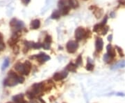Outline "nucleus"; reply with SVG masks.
<instances>
[{"label":"nucleus","instance_id":"nucleus-39","mask_svg":"<svg viewBox=\"0 0 125 103\" xmlns=\"http://www.w3.org/2000/svg\"><path fill=\"white\" fill-rule=\"evenodd\" d=\"M30 103H38V102H36V101H34V100H32V101L30 102Z\"/></svg>","mask_w":125,"mask_h":103},{"label":"nucleus","instance_id":"nucleus-12","mask_svg":"<svg viewBox=\"0 0 125 103\" xmlns=\"http://www.w3.org/2000/svg\"><path fill=\"white\" fill-rule=\"evenodd\" d=\"M40 26V21L38 19H35L33 20L31 23V29H38Z\"/></svg>","mask_w":125,"mask_h":103},{"label":"nucleus","instance_id":"nucleus-29","mask_svg":"<svg viewBox=\"0 0 125 103\" xmlns=\"http://www.w3.org/2000/svg\"><path fill=\"white\" fill-rule=\"evenodd\" d=\"M42 47V44H40V43H34L33 44V48H35V49H39Z\"/></svg>","mask_w":125,"mask_h":103},{"label":"nucleus","instance_id":"nucleus-4","mask_svg":"<svg viewBox=\"0 0 125 103\" xmlns=\"http://www.w3.org/2000/svg\"><path fill=\"white\" fill-rule=\"evenodd\" d=\"M75 38L78 41L86 38V30L83 27L77 28L75 30Z\"/></svg>","mask_w":125,"mask_h":103},{"label":"nucleus","instance_id":"nucleus-22","mask_svg":"<svg viewBox=\"0 0 125 103\" xmlns=\"http://www.w3.org/2000/svg\"><path fill=\"white\" fill-rule=\"evenodd\" d=\"M86 69L88 70V71H93L94 69V65L91 63V62H90L89 61H88V63L87 64V66H86Z\"/></svg>","mask_w":125,"mask_h":103},{"label":"nucleus","instance_id":"nucleus-40","mask_svg":"<svg viewBox=\"0 0 125 103\" xmlns=\"http://www.w3.org/2000/svg\"><path fill=\"white\" fill-rule=\"evenodd\" d=\"M11 103V102H8V103Z\"/></svg>","mask_w":125,"mask_h":103},{"label":"nucleus","instance_id":"nucleus-28","mask_svg":"<svg viewBox=\"0 0 125 103\" xmlns=\"http://www.w3.org/2000/svg\"><path fill=\"white\" fill-rule=\"evenodd\" d=\"M107 20H108V17H107V16H105V17L104 18L103 21H102V23L100 24H101V26H102V27L105 26V25H106V24Z\"/></svg>","mask_w":125,"mask_h":103},{"label":"nucleus","instance_id":"nucleus-26","mask_svg":"<svg viewBox=\"0 0 125 103\" xmlns=\"http://www.w3.org/2000/svg\"><path fill=\"white\" fill-rule=\"evenodd\" d=\"M115 48H116V49H117V52L119 53V54H120V55L121 56V57H124V55H125V54H124V52H123V51H122V49L120 48V47H119V46H115Z\"/></svg>","mask_w":125,"mask_h":103},{"label":"nucleus","instance_id":"nucleus-21","mask_svg":"<svg viewBox=\"0 0 125 103\" xmlns=\"http://www.w3.org/2000/svg\"><path fill=\"white\" fill-rule=\"evenodd\" d=\"M103 59H104V60L106 62H107V63H109V62H110L112 61V59H113V58H111V57L110 56L108 53H106V54H105V55H104V58H103Z\"/></svg>","mask_w":125,"mask_h":103},{"label":"nucleus","instance_id":"nucleus-20","mask_svg":"<svg viewBox=\"0 0 125 103\" xmlns=\"http://www.w3.org/2000/svg\"><path fill=\"white\" fill-rule=\"evenodd\" d=\"M68 1L69 0H59V8H61L62 7H64L65 6L67 5Z\"/></svg>","mask_w":125,"mask_h":103},{"label":"nucleus","instance_id":"nucleus-16","mask_svg":"<svg viewBox=\"0 0 125 103\" xmlns=\"http://www.w3.org/2000/svg\"><path fill=\"white\" fill-rule=\"evenodd\" d=\"M94 11V16L97 17V18H99L101 17L102 15H103V10L102 8H96L93 11Z\"/></svg>","mask_w":125,"mask_h":103},{"label":"nucleus","instance_id":"nucleus-31","mask_svg":"<svg viewBox=\"0 0 125 103\" xmlns=\"http://www.w3.org/2000/svg\"><path fill=\"white\" fill-rule=\"evenodd\" d=\"M108 31H109V27H108V26H104V30H103V31H102V35H106Z\"/></svg>","mask_w":125,"mask_h":103},{"label":"nucleus","instance_id":"nucleus-19","mask_svg":"<svg viewBox=\"0 0 125 103\" xmlns=\"http://www.w3.org/2000/svg\"><path fill=\"white\" fill-rule=\"evenodd\" d=\"M9 64H10L9 59L8 58H6L4 59V63H3V64L1 66V71H4L8 66Z\"/></svg>","mask_w":125,"mask_h":103},{"label":"nucleus","instance_id":"nucleus-3","mask_svg":"<svg viewBox=\"0 0 125 103\" xmlns=\"http://www.w3.org/2000/svg\"><path fill=\"white\" fill-rule=\"evenodd\" d=\"M43 88H44V82L35 83L32 85L31 91L36 96L37 95L40 94L42 91H43Z\"/></svg>","mask_w":125,"mask_h":103},{"label":"nucleus","instance_id":"nucleus-38","mask_svg":"<svg viewBox=\"0 0 125 103\" xmlns=\"http://www.w3.org/2000/svg\"><path fill=\"white\" fill-rule=\"evenodd\" d=\"M119 1L120 2V4H125V1H124V0H120Z\"/></svg>","mask_w":125,"mask_h":103},{"label":"nucleus","instance_id":"nucleus-35","mask_svg":"<svg viewBox=\"0 0 125 103\" xmlns=\"http://www.w3.org/2000/svg\"><path fill=\"white\" fill-rule=\"evenodd\" d=\"M3 42V35L0 33V43Z\"/></svg>","mask_w":125,"mask_h":103},{"label":"nucleus","instance_id":"nucleus-15","mask_svg":"<svg viewBox=\"0 0 125 103\" xmlns=\"http://www.w3.org/2000/svg\"><path fill=\"white\" fill-rule=\"evenodd\" d=\"M70 8H71V7H70L69 5H66V6H65L64 7L61 8V11H60L61 14L62 15H67V14H68V13L70 12Z\"/></svg>","mask_w":125,"mask_h":103},{"label":"nucleus","instance_id":"nucleus-27","mask_svg":"<svg viewBox=\"0 0 125 103\" xmlns=\"http://www.w3.org/2000/svg\"><path fill=\"white\" fill-rule=\"evenodd\" d=\"M45 42H47V43L51 44V42H52V38H51V37L50 35H47V36L45 37Z\"/></svg>","mask_w":125,"mask_h":103},{"label":"nucleus","instance_id":"nucleus-37","mask_svg":"<svg viewBox=\"0 0 125 103\" xmlns=\"http://www.w3.org/2000/svg\"><path fill=\"white\" fill-rule=\"evenodd\" d=\"M110 16L112 18H113V17H115V13H114V12H112V13H110Z\"/></svg>","mask_w":125,"mask_h":103},{"label":"nucleus","instance_id":"nucleus-41","mask_svg":"<svg viewBox=\"0 0 125 103\" xmlns=\"http://www.w3.org/2000/svg\"><path fill=\"white\" fill-rule=\"evenodd\" d=\"M85 1H87V0H85Z\"/></svg>","mask_w":125,"mask_h":103},{"label":"nucleus","instance_id":"nucleus-2","mask_svg":"<svg viewBox=\"0 0 125 103\" xmlns=\"http://www.w3.org/2000/svg\"><path fill=\"white\" fill-rule=\"evenodd\" d=\"M78 47V44L77 42L74 40L69 41L66 44V49L68 53H74L76 52Z\"/></svg>","mask_w":125,"mask_h":103},{"label":"nucleus","instance_id":"nucleus-6","mask_svg":"<svg viewBox=\"0 0 125 103\" xmlns=\"http://www.w3.org/2000/svg\"><path fill=\"white\" fill-rule=\"evenodd\" d=\"M68 75V71L65 69V71H62L61 72H57L53 75V79L55 81H60L62 80L64 78H65Z\"/></svg>","mask_w":125,"mask_h":103},{"label":"nucleus","instance_id":"nucleus-25","mask_svg":"<svg viewBox=\"0 0 125 103\" xmlns=\"http://www.w3.org/2000/svg\"><path fill=\"white\" fill-rule=\"evenodd\" d=\"M50 46H51V44L45 42H44V43L42 44V47H43L44 49H45V50L49 49V48H50Z\"/></svg>","mask_w":125,"mask_h":103},{"label":"nucleus","instance_id":"nucleus-32","mask_svg":"<svg viewBox=\"0 0 125 103\" xmlns=\"http://www.w3.org/2000/svg\"><path fill=\"white\" fill-rule=\"evenodd\" d=\"M24 80H25V79H24V77H22V76H20L19 77V83L20 84H22L24 82Z\"/></svg>","mask_w":125,"mask_h":103},{"label":"nucleus","instance_id":"nucleus-5","mask_svg":"<svg viewBox=\"0 0 125 103\" xmlns=\"http://www.w3.org/2000/svg\"><path fill=\"white\" fill-rule=\"evenodd\" d=\"M30 58L31 59H36L39 62L43 63L47 60L50 59V57L44 53H40L38 55H35L34 56H31V57H30Z\"/></svg>","mask_w":125,"mask_h":103},{"label":"nucleus","instance_id":"nucleus-10","mask_svg":"<svg viewBox=\"0 0 125 103\" xmlns=\"http://www.w3.org/2000/svg\"><path fill=\"white\" fill-rule=\"evenodd\" d=\"M125 67V60L120 61L116 64H115L112 67L111 69L112 70H117V69H122Z\"/></svg>","mask_w":125,"mask_h":103},{"label":"nucleus","instance_id":"nucleus-30","mask_svg":"<svg viewBox=\"0 0 125 103\" xmlns=\"http://www.w3.org/2000/svg\"><path fill=\"white\" fill-rule=\"evenodd\" d=\"M13 52H14V53H16V54H18L19 53V52H20V48H19V46H17V45H15L14 46H13Z\"/></svg>","mask_w":125,"mask_h":103},{"label":"nucleus","instance_id":"nucleus-23","mask_svg":"<svg viewBox=\"0 0 125 103\" xmlns=\"http://www.w3.org/2000/svg\"><path fill=\"white\" fill-rule=\"evenodd\" d=\"M76 64H77V66H81V65L82 64V57H81V55H79L78 56V58H77Z\"/></svg>","mask_w":125,"mask_h":103},{"label":"nucleus","instance_id":"nucleus-18","mask_svg":"<svg viewBox=\"0 0 125 103\" xmlns=\"http://www.w3.org/2000/svg\"><path fill=\"white\" fill-rule=\"evenodd\" d=\"M61 12L59 11H54L53 12V13L51 15V19H59L60 17H61Z\"/></svg>","mask_w":125,"mask_h":103},{"label":"nucleus","instance_id":"nucleus-34","mask_svg":"<svg viewBox=\"0 0 125 103\" xmlns=\"http://www.w3.org/2000/svg\"><path fill=\"white\" fill-rule=\"evenodd\" d=\"M112 39H113V35L110 34V35H109V37H108V40H109V42H111V41H112Z\"/></svg>","mask_w":125,"mask_h":103},{"label":"nucleus","instance_id":"nucleus-8","mask_svg":"<svg viewBox=\"0 0 125 103\" xmlns=\"http://www.w3.org/2000/svg\"><path fill=\"white\" fill-rule=\"evenodd\" d=\"M12 99L15 103H27V101L24 100V96L22 93H20L13 96Z\"/></svg>","mask_w":125,"mask_h":103},{"label":"nucleus","instance_id":"nucleus-36","mask_svg":"<svg viewBox=\"0 0 125 103\" xmlns=\"http://www.w3.org/2000/svg\"><path fill=\"white\" fill-rule=\"evenodd\" d=\"M116 96H125V93H117L116 94Z\"/></svg>","mask_w":125,"mask_h":103},{"label":"nucleus","instance_id":"nucleus-33","mask_svg":"<svg viewBox=\"0 0 125 103\" xmlns=\"http://www.w3.org/2000/svg\"><path fill=\"white\" fill-rule=\"evenodd\" d=\"M22 3L24 4V5H27L29 4V2L31 1V0H22Z\"/></svg>","mask_w":125,"mask_h":103},{"label":"nucleus","instance_id":"nucleus-13","mask_svg":"<svg viewBox=\"0 0 125 103\" xmlns=\"http://www.w3.org/2000/svg\"><path fill=\"white\" fill-rule=\"evenodd\" d=\"M77 64H74L73 63H70L69 64L67 65L66 66V70L67 71H71V72H75L76 70H77Z\"/></svg>","mask_w":125,"mask_h":103},{"label":"nucleus","instance_id":"nucleus-14","mask_svg":"<svg viewBox=\"0 0 125 103\" xmlns=\"http://www.w3.org/2000/svg\"><path fill=\"white\" fill-rule=\"evenodd\" d=\"M14 68L17 72L22 74H23V63H21V62L16 63L14 66Z\"/></svg>","mask_w":125,"mask_h":103},{"label":"nucleus","instance_id":"nucleus-24","mask_svg":"<svg viewBox=\"0 0 125 103\" xmlns=\"http://www.w3.org/2000/svg\"><path fill=\"white\" fill-rule=\"evenodd\" d=\"M104 27H102L100 24H96V25L94 26L93 31H94V32H99V30L102 29L104 28Z\"/></svg>","mask_w":125,"mask_h":103},{"label":"nucleus","instance_id":"nucleus-17","mask_svg":"<svg viewBox=\"0 0 125 103\" xmlns=\"http://www.w3.org/2000/svg\"><path fill=\"white\" fill-rule=\"evenodd\" d=\"M68 4L71 8H77L78 6V2L77 0H69Z\"/></svg>","mask_w":125,"mask_h":103},{"label":"nucleus","instance_id":"nucleus-11","mask_svg":"<svg viewBox=\"0 0 125 103\" xmlns=\"http://www.w3.org/2000/svg\"><path fill=\"white\" fill-rule=\"evenodd\" d=\"M106 50H107V53L109 55L111 58H114L115 57V55H116L115 50L113 48V46H112L111 44L107 45V46H106Z\"/></svg>","mask_w":125,"mask_h":103},{"label":"nucleus","instance_id":"nucleus-7","mask_svg":"<svg viewBox=\"0 0 125 103\" xmlns=\"http://www.w3.org/2000/svg\"><path fill=\"white\" fill-rule=\"evenodd\" d=\"M31 67H32V65H31V62L28 60L25 61L23 63V74H22L25 75H28L31 72Z\"/></svg>","mask_w":125,"mask_h":103},{"label":"nucleus","instance_id":"nucleus-1","mask_svg":"<svg viewBox=\"0 0 125 103\" xmlns=\"http://www.w3.org/2000/svg\"><path fill=\"white\" fill-rule=\"evenodd\" d=\"M19 75L13 71H10L8 74V77L4 80V85L6 87H14L19 84Z\"/></svg>","mask_w":125,"mask_h":103},{"label":"nucleus","instance_id":"nucleus-9","mask_svg":"<svg viewBox=\"0 0 125 103\" xmlns=\"http://www.w3.org/2000/svg\"><path fill=\"white\" fill-rule=\"evenodd\" d=\"M103 47H104V42H103L102 39L100 38V37L97 38L96 42H95V48H96V50L97 51L100 52V51H102Z\"/></svg>","mask_w":125,"mask_h":103}]
</instances>
